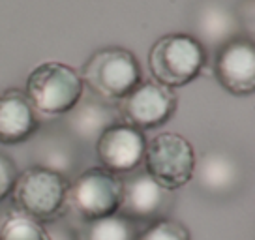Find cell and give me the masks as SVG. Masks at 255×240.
<instances>
[{
	"label": "cell",
	"mask_w": 255,
	"mask_h": 240,
	"mask_svg": "<svg viewBox=\"0 0 255 240\" xmlns=\"http://www.w3.org/2000/svg\"><path fill=\"white\" fill-rule=\"evenodd\" d=\"M81 79L94 96L105 102H120L143 81V72L129 49L104 47L88 56Z\"/></svg>",
	"instance_id": "7a4b0ae2"
},
{
	"label": "cell",
	"mask_w": 255,
	"mask_h": 240,
	"mask_svg": "<svg viewBox=\"0 0 255 240\" xmlns=\"http://www.w3.org/2000/svg\"><path fill=\"white\" fill-rule=\"evenodd\" d=\"M239 36V21L229 9L220 4H210L203 8L197 17V40L207 49H218L223 43Z\"/></svg>",
	"instance_id": "9a60e30c"
},
{
	"label": "cell",
	"mask_w": 255,
	"mask_h": 240,
	"mask_svg": "<svg viewBox=\"0 0 255 240\" xmlns=\"http://www.w3.org/2000/svg\"><path fill=\"white\" fill-rule=\"evenodd\" d=\"M32 154L36 165L62 173L70 180L81 161V146L66 131L41 135L32 146Z\"/></svg>",
	"instance_id": "5bb4252c"
},
{
	"label": "cell",
	"mask_w": 255,
	"mask_h": 240,
	"mask_svg": "<svg viewBox=\"0 0 255 240\" xmlns=\"http://www.w3.org/2000/svg\"><path fill=\"white\" fill-rule=\"evenodd\" d=\"M122 199V176L102 165L81 171L70 180L68 207L81 222L117 214Z\"/></svg>",
	"instance_id": "5b68a950"
},
{
	"label": "cell",
	"mask_w": 255,
	"mask_h": 240,
	"mask_svg": "<svg viewBox=\"0 0 255 240\" xmlns=\"http://www.w3.org/2000/svg\"><path fill=\"white\" fill-rule=\"evenodd\" d=\"M135 240H191L188 227L173 218H158L137 231Z\"/></svg>",
	"instance_id": "ac0fdd59"
},
{
	"label": "cell",
	"mask_w": 255,
	"mask_h": 240,
	"mask_svg": "<svg viewBox=\"0 0 255 240\" xmlns=\"http://www.w3.org/2000/svg\"><path fill=\"white\" fill-rule=\"evenodd\" d=\"M135 224L119 212L81 222L73 233V240H135Z\"/></svg>",
	"instance_id": "2e32d148"
},
{
	"label": "cell",
	"mask_w": 255,
	"mask_h": 240,
	"mask_svg": "<svg viewBox=\"0 0 255 240\" xmlns=\"http://www.w3.org/2000/svg\"><path fill=\"white\" fill-rule=\"evenodd\" d=\"M24 94L38 115L64 117L85 96V83L81 73L72 66L43 62L28 73Z\"/></svg>",
	"instance_id": "3957f363"
},
{
	"label": "cell",
	"mask_w": 255,
	"mask_h": 240,
	"mask_svg": "<svg viewBox=\"0 0 255 240\" xmlns=\"http://www.w3.org/2000/svg\"><path fill=\"white\" fill-rule=\"evenodd\" d=\"M176 94L173 88L159 85L158 81H141L133 90H129L117 109L122 122L137 129H154L165 124L176 111Z\"/></svg>",
	"instance_id": "52a82bcc"
},
{
	"label": "cell",
	"mask_w": 255,
	"mask_h": 240,
	"mask_svg": "<svg viewBox=\"0 0 255 240\" xmlns=\"http://www.w3.org/2000/svg\"><path fill=\"white\" fill-rule=\"evenodd\" d=\"M70 178L53 169L32 165L19 173L11 192L13 207L38 222H55L68 208Z\"/></svg>",
	"instance_id": "6da1fadb"
},
{
	"label": "cell",
	"mask_w": 255,
	"mask_h": 240,
	"mask_svg": "<svg viewBox=\"0 0 255 240\" xmlns=\"http://www.w3.org/2000/svg\"><path fill=\"white\" fill-rule=\"evenodd\" d=\"M40 129V115L21 88L0 92V144L28 141Z\"/></svg>",
	"instance_id": "4fadbf2b"
},
{
	"label": "cell",
	"mask_w": 255,
	"mask_h": 240,
	"mask_svg": "<svg viewBox=\"0 0 255 240\" xmlns=\"http://www.w3.org/2000/svg\"><path fill=\"white\" fill-rule=\"evenodd\" d=\"M171 205V192L159 186L146 171H133L122 178V199L119 214L133 224L165 218Z\"/></svg>",
	"instance_id": "30bf717a"
},
{
	"label": "cell",
	"mask_w": 255,
	"mask_h": 240,
	"mask_svg": "<svg viewBox=\"0 0 255 240\" xmlns=\"http://www.w3.org/2000/svg\"><path fill=\"white\" fill-rule=\"evenodd\" d=\"M207 62V49L191 34H165L154 41L148 53V68L154 81L178 88L199 77Z\"/></svg>",
	"instance_id": "277c9868"
},
{
	"label": "cell",
	"mask_w": 255,
	"mask_h": 240,
	"mask_svg": "<svg viewBox=\"0 0 255 240\" xmlns=\"http://www.w3.org/2000/svg\"><path fill=\"white\" fill-rule=\"evenodd\" d=\"M214 75L218 83L235 96L255 90V43L250 36H237L216 51Z\"/></svg>",
	"instance_id": "9c48e42d"
},
{
	"label": "cell",
	"mask_w": 255,
	"mask_h": 240,
	"mask_svg": "<svg viewBox=\"0 0 255 240\" xmlns=\"http://www.w3.org/2000/svg\"><path fill=\"white\" fill-rule=\"evenodd\" d=\"M191 180L197 190L208 197H231L242 188L244 169L235 154L210 148L195 160Z\"/></svg>",
	"instance_id": "8fae6325"
},
{
	"label": "cell",
	"mask_w": 255,
	"mask_h": 240,
	"mask_svg": "<svg viewBox=\"0 0 255 240\" xmlns=\"http://www.w3.org/2000/svg\"><path fill=\"white\" fill-rule=\"evenodd\" d=\"M146 148L141 129L126 122H117L107 128L94 143L96 158L100 165L115 175H129L141 167Z\"/></svg>",
	"instance_id": "ba28073f"
},
{
	"label": "cell",
	"mask_w": 255,
	"mask_h": 240,
	"mask_svg": "<svg viewBox=\"0 0 255 240\" xmlns=\"http://www.w3.org/2000/svg\"><path fill=\"white\" fill-rule=\"evenodd\" d=\"M64 119V131L72 137L79 146H94L98 137L107 128L122 122L117 105L105 102L98 96L81 98V102Z\"/></svg>",
	"instance_id": "7c38bea8"
},
{
	"label": "cell",
	"mask_w": 255,
	"mask_h": 240,
	"mask_svg": "<svg viewBox=\"0 0 255 240\" xmlns=\"http://www.w3.org/2000/svg\"><path fill=\"white\" fill-rule=\"evenodd\" d=\"M0 240H53V237L41 222L11 210L0 222Z\"/></svg>",
	"instance_id": "e0dca14e"
},
{
	"label": "cell",
	"mask_w": 255,
	"mask_h": 240,
	"mask_svg": "<svg viewBox=\"0 0 255 240\" xmlns=\"http://www.w3.org/2000/svg\"><path fill=\"white\" fill-rule=\"evenodd\" d=\"M17 176H19V169H17L15 161L0 152V203L11 195Z\"/></svg>",
	"instance_id": "d6986e66"
},
{
	"label": "cell",
	"mask_w": 255,
	"mask_h": 240,
	"mask_svg": "<svg viewBox=\"0 0 255 240\" xmlns=\"http://www.w3.org/2000/svg\"><path fill=\"white\" fill-rule=\"evenodd\" d=\"M195 160V148L186 137L165 131L146 141L143 165L159 186L173 192L191 180Z\"/></svg>",
	"instance_id": "8992f818"
}]
</instances>
